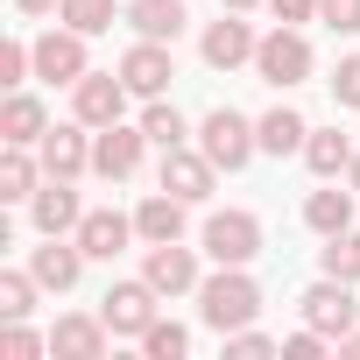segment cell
<instances>
[{
  "instance_id": "6",
  "label": "cell",
  "mask_w": 360,
  "mask_h": 360,
  "mask_svg": "<svg viewBox=\"0 0 360 360\" xmlns=\"http://www.w3.org/2000/svg\"><path fill=\"white\" fill-rule=\"evenodd\" d=\"M297 304H304V325H318V332H325L332 346H339V339L353 332V318H360V304H353V283H339V276L311 283V290H304Z\"/></svg>"
},
{
  "instance_id": "20",
  "label": "cell",
  "mask_w": 360,
  "mask_h": 360,
  "mask_svg": "<svg viewBox=\"0 0 360 360\" xmlns=\"http://www.w3.org/2000/svg\"><path fill=\"white\" fill-rule=\"evenodd\" d=\"M50 353H57V360H99V353H106V318H57Z\"/></svg>"
},
{
  "instance_id": "16",
  "label": "cell",
  "mask_w": 360,
  "mask_h": 360,
  "mask_svg": "<svg viewBox=\"0 0 360 360\" xmlns=\"http://www.w3.org/2000/svg\"><path fill=\"white\" fill-rule=\"evenodd\" d=\"M78 269H85V248H78V240H64V233H50V248H36V255H29V276H36L43 290H71V283H78Z\"/></svg>"
},
{
  "instance_id": "17",
  "label": "cell",
  "mask_w": 360,
  "mask_h": 360,
  "mask_svg": "<svg viewBox=\"0 0 360 360\" xmlns=\"http://www.w3.org/2000/svg\"><path fill=\"white\" fill-rule=\"evenodd\" d=\"M134 233L155 248V240H184V198L176 191H155V198H141L134 205Z\"/></svg>"
},
{
  "instance_id": "11",
  "label": "cell",
  "mask_w": 360,
  "mask_h": 360,
  "mask_svg": "<svg viewBox=\"0 0 360 360\" xmlns=\"http://www.w3.org/2000/svg\"><path fill=\"white\" fill-rule=\"evenodd\" d=\"M92 64H85V36L78 29H50L43 43H36V78H50V85H78Z\"/></svg>"
},
{
  "instance_id": "28",
  "label": "cell",
  "mask_w": 360,
  "mask_h": 360,
  "mask_svg": "<svg viewBox=\"0 0 360 360\" xmlns=\"http://www.w3.org/2000/svg\"><path fill=\"white\" fill-rule=\"evenodd\" d=\"M57 15H64V29H78V36H106V29H113V0H57Z\"/></svg>"
},
{
  "instance_id": "38",
  "label": "cell",
  "mask_w": 360,
  "mask_h": 360,
  "mask_svg": "<svg viewBox=\"0 0 360 360\" xmlns=\"http://www.w3.org/2000/svg\"><path fill=\"white\" fill-rule=\"evenodd\" d=\"M15 8H22V15H50V8H57V0H15Z\"/></svg>"
},
{
  "instance_id": "30",
  "label": "cell",
  "mask_w": 360,
  "mask_h": 360,
  "mask_svg": "<svg viewBox=\"0 0 360 360\" xmlns=\"http://www.w3.org/2000/svg\"><path fill=\"white\" fill-rule=\"evenodd\" d=\"M36 290H43V283H36L29 269H8V276H0V318H29V311H36Z\"/></svg>"
},
{
  "instance_id": "26",
  "label": "cell",
  "mask_w": 360,
  "mask_h": 360,
  "mask_svg": "<svg viewBox=\"0 0 360 360\" xmlns=\"http://www.w3.org/2000/svg\"><path fill=\"white\" fill-rule=\"evenodd\" d=\"M318 269H325V276H339V283H360V233H353V226H346V233H325Z\"/></svg>"
},
{
  "instance_id": "37",
  "label": "cell",
  "mask_w": 360,
  "mask_h": 360,
  "mask_svg": "<svg viewBox=\"0 0 360 360\" xmlns=\"http://www.w3.org/2000/svg\"><path fill=\"white\" fill-rule=\"evenodd\" d=\"M269 15H276L283 29H297V22H311V15H318V0H269Z\"/></svg>"
},
{
  "instance_id": "13",
  "label": "cell",
  "mask_w": 360,
  "mask_h": 360,
  "mask_svg": "<svg viewBox=\"0 0 360 360\" xmlns=\"http://www.w3.org/2000/svg\"><path fill=\"white\" fill-rule=\"evenodd\" d=\"M255 50H262V36H255V29H248V22H240L233 8H226V15H219V22L205 29V64H212V71L255 64Z\"/></svg>"
},
{
  "instance_id": "35",
  "label": "cell",
  "mask_w": 360,
  "mask_h": 360,
  "mask_svg": "<svg viewBox=\"0 0 360 360\" xmlns=\"http://www.w3.org/2000/svg\"><path fill=\"white\" fill-rule=\"evenodd\" d=\"M325 346H332V339H325L318 325H304V332H290V339H283V360H318Z\"/></svg>"
},
{
  "instance_id": "33",
  "label": "cell",
  "mask_w": 360,
  "mask_h": 360,
  "mask_svg": "<svg viewBox=\"0 0 360 360\" xmlns=\"http://www.w3.org/2000/svg\"><path fill=\"white\" fill-rule=\"evenodd\" d=\"M318 15H325V29L360 36V0H318Z\"/></svg>"
},
{
  "instance_id": "12",
  "label": "cell",
  "mask_w": 360,
  "mask_h": 360,
  "mask_svg": "<svg viewBox=\"0 0 360 360\" xmlns=\"http://www.w3.org/2000/svg\"><path fill=\"white\" fill-rule=\"evenodd\" d=\"M29 219H36V233H43V240H50V233H78L85 205H78V191H71V176H50V184L29 198Z\"/></svg>"
},
{
  "instance_id": "10",
  "label": "cell",
  "mask_w": 360,
  "mask_h": 360,
  "mask_svg": "<svg viewBox=\"0 0 360 360\" xmlns=\"http://www.w3.org/2000/svg\"><path fill=\"white\" fill-rule=\"evenodd\" d=\"M141 276L162 290V297H184V290H198L205 276H198V255L184 248V240H155L148 248V262H141Z\"/></svg>"
},
{
  "instance_id": "27",
  "label": "cell",
  "mask_w": 360,
  "mask_h": 360,
  "mask_svg": "<svg viewBox=\"0 0 360 360\" xmlns=\"http://www.w3.org/2000/svg\"><path fill=\"white\" fill-rule=\"evenodd\" d=\"M141 134H148L155 148H184V141H191V127H184V113H176L169 99H148V113H141Z\"/></svg>"
},
{
  "instance_id": "21",
  "label": "cell",
  "mask_w": 360,
  "mask_h": 360,
  "mask_svg": "<svg viewBox=\"0 0 360 360\" xmlns=\"http://www.w3.org/2000/svg\"><path fill=\"white\" fill-rule=\"evenodd\" d=\"M43 134H50V113H43V99L15 85V99L0 106V141H22V148H29V141H43Z\"/></svg>"
},
{
  "instance_id": "5",
  "label": "cell",
  "mask_w": 360,
  "mask_h": 360,
  "mask_svg": "<svg viewBox=\"0 0 360 360\" xmlns=\"http://www.w3.org/2000/svg\"><path fill=\"white\" fill-rule=\"evenodd\" d=\"M205 255H212L219 269H248V262L262 255V219H255V212H212V219H205Z\"/></svg>"
},
{
  "instance_id": "31",
  "label": "cell",
  "mask_w": 360,
  "mask_h": 360,
  "mask_svg": "<svg viewBox=\"0 0 360 360\" xmlns=\"http://www.w3.org/2000/svg\"><path fill=\"white\" fill-rule=\"evenodd\" d=\"M43 346H50V339H36L22 318H8V332H0V353H8V360H36Z\"/></svg>"
},
{
  "instance_id": "40",
  "label": "cell",
  "mask_w": 360,
  "mask_h": 360,
  "mask_svg": "<svg viewBox=\"0 0 360 360\" xmlns=\"http://www.w3.org/2000/svg\"><path fill=\"white\" fill-rule=\"evenodd\" d=\"M219 8H233V15H248V8H262V0H219Z\"/></svg>"
},
{
  "instance_id": "39",
  "label": "cell",
  "mask_w": 360,
  "mask_h": 360,
  "mask_svg": "<svg viewBox=\"0 0 360 360\" xmlns=\"http://www.w3.org/2000/svg\"><path fill=\"white\" fill-rule=\"evenodd\" d=\"M339 353H360V325H353V332H346V339H339Z\"/></svg>"
},
{
  "instance_id": "23",
  "label": "cell",
  "mask_w": 360,
  "mask_h": 360,
  "mask_svg": "<svg viewBox=\"0 0 360 360\" xmlns=\"http://www.w3.org/2000/svg\"><path fill=\"white\" fill-rule=\"evenodd\" d=\"M353 155H360V148H353L339 127H311V134H304V162H311V176H346Z\"/></svg>"
},
{
  "instance_id": "15",
  "label": "cell",
  "mask_w": 360,
  "mask_h": 360,
  "mask_svg": "<svg viewBox=\"0 0 360 360\" xmlns=\"http://www.w3.org/2000/svg\"><path fill=\"white\" fill-rule=\"evenodd\" d=\"M71 240L85 248V262H113V255L134 240V219H120V212H85Z\"/></svg>"
},
{
  "instance_id": "18",
  "label": "cell",
  "mask_w": 360,
  "mask_h": 360,
  "mask_svg": "<svg viewBox=\"0 0 360 360\" xmlns=\"http://www.w3.org/2000/svg\"><path fill=\"white\" fill-rule=\"evenodd\" d=\"M184 0H134V8H127V29L134 36H148V43H176V36H184Z\"/></svg>"
},
{
  "instance_id": "32",
  "label": "cell",
  "mask_w": 360,
  "mask_h": 360,
  "mask_svg": "<svg viewBox=\"0 0 360 360\" xmlns=\"http://www.w3.org/2000/svg\"><path fill=\"white\" fill-rule=\"evenodd\" d=\"M226 353H248V360H262V353H283V339H269V332L240 325V332H226Z\"/></svg>"
},
{
  "instance_id": "14",
  "label": "cell",
  "mask_w": 360,
  "mask_h": 360,
  "mask_svg": "<svg viewBox=\"0 0 360 360\" xmlns=\"http://www.w3.org/2000/svg\"><path fill=\"white\" fill-rule=\"evenodd\" d=\"M120 78H127V92L162 99V92H169V78H176V71H169V43H148V36H141V43L120 57Z\"/></svg>"
},
{
  "instance_id": "24",
  "label": "cell",
  "mask_w": 360,
  "mask_h": 360,
  "mask_svg": "<svg viewBox=\"0 0 360 360\" xmlns=\"http://www.w3.org/2000/svg\"><path fill=\"white\" fill-rule=\"evenodd\" d=\"M255 134H262V148H269V155H304V134H311V127H304V113H297V106H276V113H262V120H255Z\"/></svg>"
},
{
  "instance_id": "7",
  "label": "cell",
  "mask_w": 360,
  "mask_h": 360,
  "mask_svg": "<svg viewBox=\"0 0 360 360\" xmlns=\"http://www.w3.org/2000/svg\"><path fill=\"white\" fill-rule=\"evenodd\" d=\"M71 113H78L85 127H113V120L127 113V78H113V71H85V78L71 85Z\"/></svg>"
},
{
  "instance_id": "34",
  "label": "cell",
  "mask_w": 360,
  "mask_h": 360,
  "mask_svg": "<svg viewBox=\"0 0 360 360\" xmlns=\"http://www.w3.org/2000/svg\"><path fill=\"white\" fill-rule=\"evenodd\" d=\"M29 71H36V50H29V43H8V50H0V85H22Z\"/></svg>"
},
{
  "instance_id": "9",
  "label": "cell",
  "mask_w": 360,
  "mask_h": 360,
  "mask_svg": "<svg viewBox=\"0 0 360 360\" xmlns=\"http://www.w3.org/2000/svg\"><path fill=\"white\" fill-rule=\"evenodd\" d=\"M141 141H148L141 127H120V120L99 127V134H92V169L106 176V184H127V176L141 169Z\"/></svg>"
},
{
  "instance_id": "1",
  "label": "cell",
  "mask_w": 360,
  "mask_h": 360,
  "mask_svg": "<svg viewBox=\"0 0 360 360\" xmlns=\"http://www.w3.org/2000/svg\"><path fill=\"white\" fill-rule=\"evenodd\" d=\"M198 318L226 339V332H240V325H255L262 318V290H255V276L248 269H219V276H205L198 283Z\"/></svg>"
},
{
  "instance_id": "19",
  "label": "cell",
  "mask_w": 360,
  "mask_h": 360,
  "mask_svg": "<svg viewBox=\"0 0 360 360\" xmlns=\"http://www.w3.org/2000/svg\"><path fill=\"white\" fill-rule=\"evenodd\" d=\"M78 127H85V120H78ZM78 127H50V134L36 141V148H43V169H50V176H78V169H92V141H85Z\"/></svg>"
},
{
  "instance_id": "41",
  "label": "cell",
  "mask_w": 360,
  "mask_h": 360,
  "mask_svg": "<svg viewBox=\"0 0 360 360\" xmlns=\"http://www.w3.org/2000/svg\"><path fill=\"white\" fill-rule=\"evenodd\" d=\"M346 184H353V191H360V155H353V162H346Z\"/></svg>"
},
{
  "instance_id": "3",
  "label": "cell",
  "mask_w": 360,
  "mask_h": 360,
  "mask_svg": "<svg viewBox=\"0 0 360 360\" xmlns=\"http://www.w3.org/2000/svg\"><path fill=\"white\" fill-rule=\"evenodd\" d=\"M155 297H162V290H155L148 276H134V283H113V290L99 297V318H106V332H113V339H141V332L155 325Z\"/></svg>"
},
{
  "instance_id": "8",
  "label": "cell",
  "mask_w": 360,
  "mask_h": 360,
  "mask_svg": "<svg viewBox=\"0 0 360 360\" xmlns=\"http://www.w3.org/2000/svg\"><path fill=\"white\" fill-rule=\"evenodd\" d=\"M212 176H219V162L205 148H162V191H176L184 205L212 198Z\"/></svg>"
},
{
  "instance_id": "4",
  "label": "cell",
  "mask_w": 360,
  "mask_h": 360,
  "mask_svg": "<svg viewBox=\"0 0 360 360\" xmlns=\"http://www.w3.org/2000/svg\"><path fill=\"white\" fill-rule=\"evenodd\" d=\"M255 71H262V85L290 92V85H304V78H311V43H304L297 29H283V22H276V36H262V50H255Z\"/></svg>"
},
{
  "instance_id": "36",
  "label": "cell",
  "mask_w": 360,
  "mask_h": 360,
  "mask_svg": "<svg viewBox=\"0 0 360 360\" xmlns=\"http://www.w3.org/2000/svg\"><path fill=\"white\" fill-rule=\"evenodd\" d=\"M332 99H339V106H360V57H346V64L332 71Z\"/></svg>"
},
{
  "instance_id": "25",
  "label": "cell",
  "mask_w": 360,
  "mask_h": 360,
  "mask_svg": "<svg viewBox=\"0 0 360 360\" xmlns=\"http://www.w3.org/2000/svg\"><path fill=\"white\" fill-rule=\"evenodd\" d=\"M353 198H360V191H311V198H304V226H311V233H346V226H353Z\"/></svg>"
},
{
  "instance_id": "22",
  "label": "cell",
  "mask_w": 360,
  "mask_h": 360,
  "mask_svg": "<svg viewBox=\"0 0 360 360\" xmlns=\"http://www.w3.org/2000/svg\"><path fill=\"white\" fill-rule=\"evenodd\" d=\"M36 191H43V162H36L22 141H8V155H0V198L22 205V198H36Z\"/></svg>"
},
{
  "instance_id": "29",
  "label": "cell",
  "mask_w": 360,
  "mask_h": 360,
  "mask_svg": "<svg viewBox=\"0 0 360 360\" xmlns=\"http://www.w3.org/2000/svg\"><path fill=\"white\" fill-rule=\"evenodd\" d=\"M141 353H148V360H184V353H191V332L176 325V318H155V325L141 332Z\"/></svg>"
},
{
  "instance_id": "2",
  "label": "cell",
  "mask_w": 360,
  "mask_h": 360,
  "mask_svg": "<svg viewBox=\"0 0 360 360\" xmlns=\"http://www.w3.org/2000/svg\"><path fill=\"white\" fill-rule=\"evenodd\" d=\"M198 148H205L219 169H248V162H255V148H262V134H255V120H248V113L212 106V113H205V127H198Z\"/></svg>"
}]
</instances>
